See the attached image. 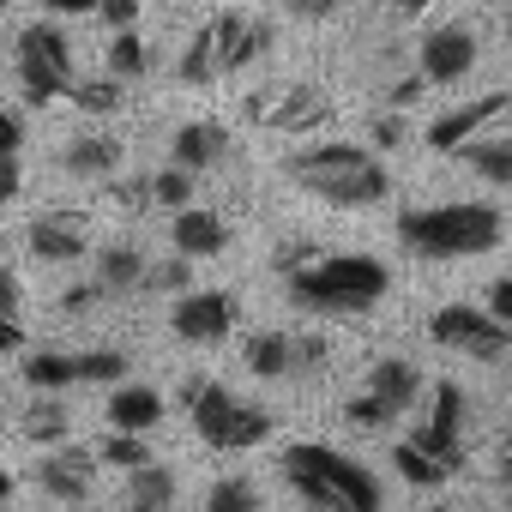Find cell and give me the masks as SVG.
I'll return each mask as SVG.
<instances>
[{
	"mask_svg": "<svg viewBox=\"0 0 512 512\" xmlns=\"http://www.w3.org/2000/svg\"><path fill=\"white\" fill-rule=\"evenodd\" d=\"M0 266H7V229H0Z\"/></svg>",
	"mask_w": 512,
	"mask_h": 512,
	"instance_id": "obj_51",
	"label": "cell"
},
{
	"mask_svg": "<svg viewBox=\"0 0 512 512\" xmlns=\"http://www.w3.org/2000/svg\"><path fill=\"white\" fill-rule=\"evenodd\" d=\"M260 55H272V25L266 19H253V13H211L187 37L175 79L181 85H217L229 73H247Z\"/></svg>",
	"mask_w": 512,
	"mask_h": 512,
	"instance_id": "obj_5",
	"label": "cell"
},
{
	"mask_svg": "<svg viewBox=\"0 0 512 512\" xmlns=\"http://www.w3.org/2000/svg\"><path fill=\"white\" fill-rule=\"evenodd\" d=\"M61 163H67V175H79V181H115V169H121V139H115V133H79V139L61 151Z\"/></svg>",
	"mask_w": 512,
	"mask_h": 512,
	"instance_id": "obj_20",
	"label": "cell"
},
{
	"mask_svg": "<svg viewBox=\"0 0 512 512\" xmlns=\"http://www.w3.org/2000/svg\"><path fill=\"white\" fill-rule=\"evenodd\" d=\"M428 338L440 350H458L470 362H500L512 350V326H500L488 308H470V302H452V308H434L428 320Z\"/></svg>",
	"mask_w": 512,
	"mask_h": 512,
	"instance_id": "obj_10",
	"label": "cell"
},
{
	"mask_svg": "<svg viewBox=\"0 0 512 512\" xmlns=\"http://www.w3.org/2000/svg\"><path fill=\"white\" fill-rule=\"evenodd\" d=\"M235 296L229 290H187L181 302H175V314H169V326H175V338L181 344H223L229 332H235Z\"/></svg>",
	"mask_w": 512,
	"mask_h": 512,
	"instance_id": "obj_13",
	"label": "cell"
},
{
	"mask_svg": "<svg viewBox=\"0 0 512 512\" xmlns=\"http://www.w3.org/2000/svg\"><path fill=\"white\" fill-rule=\"evenodd\" d=\"M109 73L115 79H139V73H151V43L127 25V31H115V43H109Z\"/></svg>",
	"mask_w": 512,
	"mask_h": 512,
	"instance_id": "obj_29",
	"label": "cell"
},
{
	"mask_svg": "<svg viewBox=\"0 0 512 512\" xmlns=\"http://www.w3.org/2000/svg\"><path fill=\"white\" fill-rule=\"evenodd\" d=\"M193 169H181V163H169V169H157L151 175V205H169V211H181V205H193Z\"/></svg>",
	"mask_w": 512,
	"mask_h": 512,
	"instance_id": "obj_32",
	"label": "cell"
},
{
	"mask_svg": "<svg viewBox=\"0 0 512 512\" xmlns=\"http://www.w3.org/2000/svg\"><path fill=\"white\" fill-rule=\"evenodd\" d=\"M247 368L260 380H308L326 368V338H308V332H253L247 338Z\"/></svg>",
	"mask_w": 512,
	"mask_h": 512,
	"instance_id": "obj_12",
	"label": "cell"
},
{
	"mask_svg": "<svg viewBox=\"0 0 512 512\" xmlns=\"http://www.w3.org/2000/svg\"><path fill=\"white\" fill-rule=\"evenodd\" d=\"M19 302H25V284H19V272H7V266H0V314H19Z\"/></svg>",
	"mask_w": 512,
	"mask_h": 512,
	"instance_id": "obj_43",
	"label": "cell"
},
{
	"mask_svg": "<svg viewBox=\"0 0 512 512\" xmlns=\"http://www.w3.org/2000/svg\"><path fill=\"white\" fill-rule=\"evenodd\" d=\"M416 398H422V368L404 362V356H380V362L362 374V392L344 404V416H350L356 428H392Z\"/></svg>",
	"mask_w": 512,
	"mask_h": 512,
	"instance_id": "obj_8",
	"label": "cell"
},
{
	"mask_svg": "<svg viewBox=\"0 0 512 512\" xmlns=\"http://www.w3.org/2000/svg\"><path fill=\"white\" fill-rule=\"evenodd\" d=\"M428 7H434V0H398V13H404V19H416V13H428Z\"/></svg>",
	"mask_w": 512,
	"mask_h": 512,
	"instance_id": "obj_48",
	"label": "cell"
},
{
	"mask_svg": "<svg viewBox=\"0 0 512 512\" xmlns=\"http://www.w3.org/2000/svg\"><path fill=\"white\" fill-rule=\"evenodd\" d=\"M115 380H127L121 350H79V386H115Z\"/></svg>",
	"mask_w": 512,
	"mask_h": 512,
	"instance_id": "obj_33",
	"label": "cell"
},
{
	"mask_svg": "<svg viewBox=\"0 0 512 512\" xmlns=\"http://www.w3.org/2000/svg\"><path fill=\"white\" fill-rule=\"evenodd\" d=\"M229 151H235V133H229L223 121H181L175 139H169V163H181V169H193V175L217 169Z\"/></svg>",
	"mask_w": 512,
	"mask_h": 512,
	"instance_id": "obj_18",
	"label": "cell"
},
{
	"mask_svg": "<svg viewBox=\"0 0 512 512\" xmlns=\"http://www.w3.org/2000/svg\"><path fill=\"white\" fill-rule=\"evenodd\" d=\"M37 488L61 506H85L91 488H97V452L85 446H43V464H37Z\"/></svg>",
	"mask_w": 512,
	"mask_h": 512,
	"instance_id": "obj_14",
	"label": "cell"
},
{
	"mask_svg": "<svg viewBox=\"0 0 512 512\" xmlns=\"http://www.w3.org/2000/svg\"><path fill=\"white\" fill-rule=\"evenodd\" d=\"M205 512H266V500L247 476H217L211 494H205Z\"/></svg>",
	"mask_w": 512,
	"mask_h": 512,
	"instance_id": "obj_28",
	"label": "cell"
},
{
	"mask_svg": "<svg viewBox=\"0 0 512 512\" xmlns=\"http://www.w3.org/2000/svg\"><path fill=\"white\" fill-rule=\"evenodd\" d=\"M452 157H464L470 175L494 181V187H512V133H476L470 145H458Z\"/></svg>",
	"mask_w": 512,
	"mask_h": 512,
	"instance_id": "obj_22",
	"label": "cell"
},
{
	"mask_svg": "<svg viewBox=\"0 0 512 512\" xmlns=\"http://www.w3.org/2000/svg\"><path fill=\"white\" fill-rule=\"evenodd\" d=\"M500 115H512V97H506V91H482V97H470V103H452L446 115L428 121V145H434V151H458V145H470L476 133H488Z\"/></svg>",
	"mask_w": 512,
	"mask_h": 512,
	"instance_id": "obj_17",
	"label": "cell"
},
{
	"mask_svg": "<svg viewBox=\"0 0 512 512\" xmlns=\"http://www.w3.org/2000/svg\"><path fill=\"white\" fill-rule=\"evenodd\" d=\"M392 470H398L410 488H440V482L452 476V470H446L434 452H422L416 440H398V446H392Z\"/></svg>",
	"mask_w": 512,
	"mask_h": 512,
	"instance_id": "obj_27",
	"label": "cell"
},
{
	"mask_svg": "<svg viewBox=\"0 0 512 512\" xmlns=\"http://www.w3.org/2000/svg\"><path fill=\"white\" fill-rule=\"evenodd\" d=\"M145 253L139 247H127V241H115V247H103L97 253V284H103V296H133V290H145Z\"/></svg>",
	"mask_w": 512,
	"mask_h": 512,
	"instance_id": "obj_23",
	"label": "cell"
},
{
	"mask_svg": "<svg viewBox=\"0 0 512 512\" xmlns=\"http://www.w3.org/2000/svg\"><path fill=\"white\" fill-rule=\"evenodd\" d=\"M145 290H193V260H187V253H175V260L151 266L145 272Z\"/></svg>",
	"mask_w": 512,
	"mask_h": 512,
	"instance_id": "obj_34",
	"label": "cell"
},
{
	"mask_svg": "<svg viewBox=\"0 0 512 512\" xmlns=\"http://www.w3.org/2000/svg\"><path fill=\"white\" fill-rule=\"evenodd\" d=\"M434 512H452V506H434Z\"/></svg>",
	"mask_w": 512,
	"mask_h": 512,
	"instance_id": "obj_53",
	"label": "cell"
},
{
	"mask_svg": "<svg viewBox=\"0 0 512 512\" xmlns=\"http://www.w3.org/2000/svg\"><path fill=\"white\" fill-rule=\"evenodd\" d=\"M13 500V470H0V506Z\"/></svg>",
	"mask_w": 512,
	"mask_h": 512,
	"instance_id": "obj_49",
	"label": "cell"
},
{
	"mask_svg": "<svg viewBox=\"0 0 512 512\" xmlns=\"http://www.w3.org/2000/svg\"><path fill=\"white\" fill-rule=\"evenodd\" d=\"M157 422H163V392H157V386H127V380H115V392H109V428L145 434V428H157Z\"/></svg>",
	"mask_w": 512,
	"mask_h": 512,
	"instance_id": "obj_21",
	"label": "cell"
},
{
	"mask_svg": "<svg viewBox=\"0 0 512 512\" xmlns=\"http://www.w3.org/2000/svg\"><path fill=\"white\" fill-rule=\"evenodd\" d=\"M169 241L175 253H187V260H217V253L229 247V223L205 205H181L175 223H169Z\"/></svg>",
	"mask_w": 512,
	"mask_h": 512,
	"instance_id": "obj_19",
	"label": "cell"
},
{
	"mask_svg": "<svg viewBox=\"0 0 512 512\" xmlns=\"http://www.w3.org/2000/svg\"><path fill=\"white\" fill-rule=\"evenodd\" d=\"M500 476H506V482H512V428H506V434H500Z\"/></svg>",
	"mask_w": 512,
	"mask_h": 512,
	"instance_id": "obj_47",
	"label": "cell"
},
{
	"mask_svg": "<svg viewBox=\"0 0 512 512\" xmlns=\"http://www.w3.org/2000/svg\"><path fill=\"white\" fill-rule=\"evenodd\" d=\"M25 344V326H19V314H0V356H13Z\"/></svg>",
	"mask_w": 512,
	"mask_h": 512,
	"instance_id": "obj_45",
	"label": "cell"
},
{
	"mask_svg": "<svg viewBox=\"0 0 512 512\" xmlns=\"http://www.w3.org/2000/svg\"><path fill=\"white\" fill-rule=\"evenodd\" d=\"M344 7H350V0H284V13L302 19V25H326V19H338Z\"/></svg>",
	"mask_w": 512,
	"mask_h": 512,
	"instance_id": "obj_35",
	"label": "cell"
},
{
	"mask_svg": "<svg viewBox=\"0 0 512 512\" xmlns=\"http://www.w3.org/2000/svg\"><path fill=\"white\" fill-rule=\"evenodd\" d=\"M97 19L127 31V25H139V0H97Z\"/></svg>",
	"mask_w": 512,
	"mask_h": 512,
	"instance_id": "obj_38",
	"label": "cell"
},
{
	"mask_svg": "<svg viewBox=\"0 0 512 512\" xmlns=\"http://www.w3.org/2000/svg\"><path fill=\"white\" fill-rule=\"evenodd\" d=\"M506 235V217L482 199H452V205H416L398 217V241L416 260H476L494 253Z\"/></svg>",
	"mask_w": 512,
	"mask_h": 512,
	"instance_id": "obj_4",
	"label": "cell"
},
{
	"mask_svg": "<svg viewBox=\"0 0 512 512\" xmlns=\"http://www.w3.org/2000/svg\"><path fill=\"white\" fill-rule=\"evenodd\" d=\"M500 13H506V43H512V0H500Z\"/></svg>",
	"mask_w": 512,
	"mask_h": 512,
	"instance_id": "obj_50",
	"label": "cell"
},
{
	"mask_svg": "<svg viewBox=\"0 0 512 512\" xmlns=\"http://www.w3.org/2000/svg\"><path fill=\"white\" fill-rule=\"evenodd\" d=\"M19 181H25V175H19V157H0V211L19 199Z\"/></svg>",
	"mask_w": 512,
	"mask_h": 512,
	"instance_id": "obj_42",
	"label": "cell"
},
{
	"mask_svg": "<svg viewBox=\"0 0 512 512\" xmlns=\"http://www.w3.org/2000/svg\"><path fill=\"white\" fill-rule=\"evenodd\" d=\"M470 67H476V31L470 25H434V31H422L416 73L428 85H458Z\"/></svg>",
	"mask_w": 512,
	"mask_h": 512,
	"instance_id": "obj_16",
	"label": "cell"
},
{
	"mask_svg": "<svg viewBox=\"0 0 512 512\" xmlns=\"http://www.w3.org/2000/svg\"><path fill=\"white\" fill-rule=\"evenodd\" d=\"M97 464H109V470H139V464H151V446H145V434H127V428H115L103 446H97Z\"/></svg>",
	"mask_w": 512,
	"mask_h": 512,
	"instance_id": "obj_31",
	"label": "cell"
},
{
	"mask_svg": "<svg viewBox=\"0 0 512 512\" xmlns=\"http://www.w3.org/2000/svg\"><path fill=\"white\" fill-rule=\"evenodd\" d=\"M19 428H25V440H31V446H61V440H67V428H73V416H67V404H61V398L37 392V398H31V410L19 416Z\"/></svg>",
	"mask_w": 512,
	"mask_h": 512,
	"instance_id": "obj_25",
	"label": "cell"
},
{
	"mask_svg": "<svg viewBox=\"0 0 512 512\" xmlns=\"http://www.w3.org/2000/svg\"><path fill=\"white\" fill-rule=\"evenodd\" d=\"M470 398H464V386H452V380H434V404H428V416H422V428L410 434L422 452H434L452 476L464 470V458H470Z\"/></svg>",
	"mask_w": 512,
	"mask_h": 512,
	"instance_id": "obj_11",
	"label": "cell"
},
{
	"mask_svg": "<svg viewBox=\"0 0 512 512\" xmlns=\"http://www.w3.org/2000/svg\"><path fill=\"white\" fill-rule=\"evenodd\" d=\"M278 272L296 308L326 314V320H356L368 308L386 302L392 272L374 260V253H326V247H284L278 253Z\"/></svg>",
	"mask_w": 512,
	"mask_h": 512,
	"instance_id": "obj_1",
	"label": "cell"
},
{
	"mask_svg": "<svg viewBox=\"0 0 512 512\" xmlns=\"http://www.w3.org/2000/svg\"><path fill=\"white\" fill-rule=\"evenodd\" d=\"M422 91H428V79H422V73H410L404 85H392V97H386V103H392V109H410V103H416Z\"/></svg>",
	"mask_w": 512,
	"mask_h": 512,
	"instance_id": "obj_44",
	"label": "cell"
},
{
	"mask_svg": "<svg viewBox=\"0 0 512 512\" xmlns=\"http://www.w3.org/2000/svg\"><path fill=\"white\" fill-rule=\"evenodd\" d=\"M284 482L308 512H386V488L374 482V470L320 440L284 452Z\"/></svg>",
	"mask_w": 512,
	"mask_h": 512,
	"instance_id": "obj_3",
	"label": "cell"
},
{
	"mask_svg": "<svg viewBox=\"0 0 512 512\" xmlns=\"http://www.w3.org/2000/svg\"><path fill=\"white\" fill-rule=\"evenodd\" d=\"M284 175L302 193H314L320 205H338V211H368V205H380L392 193L386 163L368 145H350V139H326V145L290 151L284 157Z\"/></svg>",
	"mask_w": 512,
	"mask_h": 512,
	"instance_id": "obj_2",
	"label": "cell"
},
{
	"mask_svg": "<svg viewBox=\"0 0 512 512\" xmlns=\"http://www.w3.org/2000/svg\"><path fill=\"white\" fill-rule=\"evenodd\" d=\"M97 302H109V296H103V284L91 278V284H73V290L61 296V314H91Z\"/></svg>",
	"mask_w": 512,
	"mask_h": 512,
	"instance_id": "obj_37",
	"label": "cell"
},
{
	"mask_svg": "<svg viewBox=\"0 0 512 512\" xmlns=\"http://www.w3.org/2000/svg\"><path fill=\"white\" fill-rule=\"evenodd\" d=\"M43 7H49V13H67V19H73V13H97V0H43Z\"/></svg>",
	"mask_w": 512,
	"mask_h": 512,
	"instance_id": "obj_46",
	"label": "cell"
},
{
	"mask_svg": "<svg viewBox=\"0 0 512 512\" xmlns=\"http://www.w3.org/2000/svg\"><path fill=\"white\" fill-rule=\"evenodd\" d=\"M7 7H13V0H0V13H7Z\"/></svg>",
	"mask_w": 512,
	"mask_h": 512,
	"instance_id": "obj_52",
	"label": "cell"
},
{
	"mask_svg": "<svg viewBox=\"0 0 512 512\" xmlns=\"http://www.w3.org/2000/svg\"><path fill=\"white\" fill-rule=\"evenodd\" d=\"M374 145H386V151L404 145V115H398V109H386V115L374 121Z\"/></svg>",
	"mask_w": 512,
	"mask_h": 512,
	"instance_id": "obj_41",
	"label": "cell"
},
{
	"mask_svg": "<svg viewBox=\"0 0 512 512\" xmlns=\"http://www.w3.org/2000/svg\"><path fill=\"white\" fill-rule=\"evenodd\" d=\"M247 121L266 133H314L332 121V97L308 79H272L247 97Z\"/></svg>",
	"mask_w": 512,
	"mask_h": 512,
	"instance_id": "obj_9",
	"label": "cell"
},
{
	"mask_svg": "<svg viewBox=\"0 0 512 512\" xmlns=\"http://www.w3.org/2000/svg\"><path fill=\"white\" fill-rule=\"evenodd\" d=\"M488 314H494L500 326H512V278H494V284H488Z\"/></svg>",
	"mask_w": 512,
	"mask_h": 512,
	"instance_id": "obj_40",
	"label": "cell"
},
{
	"mask_svg": "<svg viewBox=\"0 0 512 512\" xmlns=\"http://www.w3.org/2000/svg\"><path fill=\"white\" fill-rule=\"evenodd\" d=\"M181 488H175V470L163 464H139L133 482H127V512H175Z\"/></svg>",
	"mask_w": 512,
	"mask_h": 512,
	"instance_id": "obj_24",
	"label": "cell"
},
{
	"mask_svg": "<svg viewBox=\"0 0 512 512\" xmlns=\"http://www.w3.org/2000/svg\"><path fill=\"white\" fill-rule=\"evenodd\" d=\"M109 199H115L121 211H145V205H151V175H133V181H115V187H109Z\"/></svg>",
	"mask_w": 512,
	"mask_h": 512,
	"instance_id": "obj_36",
	"label": "cell"
},
{
	"mask_svg": "<svg viewBox=\"0 0 512 512\" xmlns=\"http://www.w3.org/2000/svg\"><path fill=\"white\" fill-rule=\"evenodd\" d=\"M25 247L43 266H73V260L91 253V217L85 211H43V217H31Z\"/></svg>",
	"mask_w": 512,
	"mask_h": 512,
	"instance_id": "obj_15",
	"label": "cell"
},
{
	"mask_svg": "<svg viewBox=\"0 0 512 512\" xmlns=\"http://www.w3.org/2000/svg\"><path fill=\"white\" fill-rule=\"evenodd\" d=\"M181 404H187V416H193V434H199L211 452H253V446L272 434V410L241 404L223 380H187V386H181Z\"/></svg>",
	"mask_w": 512,
	"mask_h": 512,
	"instance_id": "obj_6",
	"label": "cell"
},
{
	"mask_svg": "<svg viewBox=\"0 0 512 512\" xmlns=\"http://www.w3.org/2000/svg\"><path fill=\"white\" fill-rule=\"evenodd\" d=\"M19 145H25V121L13 109H0V157H19Z\"/></svg>",
	"mask_w": 512,
	"mask_h": 512,
	"instance_id": "obj_39",
	"label": "cell"
},
{
	"mask_svg": "<svg viewBox=\"0 0 512 512\" xmlns=\"http://www.w3.org/2000/svg\"><path fill=\"white\" fill-rule=\"evenodd\" d=\"M25 386H37V392L79 386V356L73 350H37V356H25Z\"/></svg>",
	"mask_w": 512,
	"mask_h": 512,
	"instance_id": "obj_26",
	"label": "cell"
},
{
	"mask_svg": "<svg viewBox=\"0 0 512 512\" xmlns=\"http://www.w3.org/2000/svg\"><path fill=\"white\" fill-rule=\"evenodd\" d=\"M121 85H127V79H115V73H109V79H73L67 97L79 103V115H115V109H121Z\"/></svg>",
	"mask_w": 512,
	"mask_h": 512,
	"instance_id": "obj_30",
	"label": "cell"
},
{
	"mask_svg": "<svg viewBox=\"0 0 512 512\" xmlns=\"http://www.w3.org/2000/svg\"><path fill=\"white\" fill-rule=\"evenodd\" d=\"M13 67H19V91H25V103H37V109L61 103V97L73 91V79H79V67H73V43H67V31L49 25V19L19 31V43H13Z\"/></svg>",
	"mask_w": 512,
	"mask_h": 512,
	"instance_id": "obj_7",
	"label": "cell"
}]
</instances>
